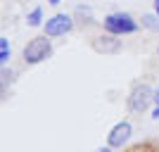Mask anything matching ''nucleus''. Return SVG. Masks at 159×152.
<instances>
[{
  "label": "nucleus",
  "instance_id": "obj_11",
  "mask_svg": "<svg viewBox=\"0 0 159 152\" xmlns=\"http://www.w3.org/2000/svg\"><path fill=\"white\" fill-rule=\"evenodd\" d=\"M154 14L159 17V0H154Z\"/></svg>",
  "mask_w": 159,
  "mask_h": 152
},
{
  "label": "nucleus",
  "instance_id": "obj_5",
  "mask_svg": "<svg viewBox=\"0 0 159 152\" xmlns=\"http://www.w3.org/2000/svg\"><path fill=\"white\" fill-rule=\"evenodd\" d=\"M131 133H133V126L128 121H119L116 126H112V131L107 133V145L109 147H124L131 140Z\"/></svg>",
  "mask_w": 159,
  "mask_h": 152
},
{
  "label": "nucleus",
  "instance_id": "obj_14",
  "mask_svg": "<svg viewBox=\"0 0 159 152\" xmlns=\"http://www.w3.org/2000/svg\"><path fill=\"white\" fill-rule=\"evenodd\" d=\"M48 2H50V5H60L62 0H48Z\"/></svg>",
  "mask_w": 159,
  "mask_h": 152
},
{
  "label": "nucleus",
  "instance_id": "obj_13",
  "mask_svg": "<svg viewBox=\"0 0 159 152\" xmlns=\"http://www.w3.org/2000/svg\"><path fill=\"white\" fill-rule=\"evenodd\" d=\"M154 102H157V105H159V88H157V90H154Z\"/></svg>",
  "mask_w": 159,
  "mask_h": 152
},
{
  "label": "nucleus",
  "instance_id": "obj_4",
  "mask_svg": "<svg viewBox=\"0 0 159 152\" xmlns=\"http://www.w3.org/2000/svg\"><path fill=\"white\" fill-rule=\"evenodd\" d=\"M43 26H45V36L57 38V36H66L74 29V19H71V14L60 12V14H55V17H50Z\"/></svg>",
  "mask_w": 159,
  "mask_h": 152
},
{
  "label": "nucleus",
  "instance_id": "obj_3",
  "mask_svg": "<svg viewBox=\"0 0 159 152\" xmlns=\"http://www.w3.org/2000/svg\"><path fill=\"white\" fill-rule=\"evenodd\" d=\"M154 102V90L147 83H135L131 90V95H128V109L135 114H143L147 109V107Z\"/></svg>",
  "mask_w": 159,
  "mask_h": 152
},
{
  "label": "nucleus",
  "instance_id": "obj_10",
  "mask_svg": "<svg viewBox=\"0 0 159 152\" xmlns=\"http://www.w3.org/2000/svg\"><path fill=\"white\" fill-rule=\"evenodd\" d=\"M152 119H159V105L154 107V112H152Z\"/></svg>",
  "mask_w": 159,
  "mask_h": 152
},
{
  "label": "nucleus",
  "instance_id": "obj_9",
  "mask_svg": "<svg viewBox=\"0 0 159 152\" xmlns=\"http://www.w3.org/2000/svg\"><path fill=\"white\" fill-rule=\"evenodd\" d=\"M143 26H147V29H159L157 17H154V14H145V17H143Z\"/></svg>",
  "mask_w": 159,
  "mask_h": 152
},
{
  "label": "nucleus",
  "instance_id": "obj_6",
  "mask_svg": "<svg viewBox=\"0 0 159 152\" xmlns=\"http://www.w3.org/2000/svg\"><path fill=\"white\" fill-rule=\"evenodd\" d=\"M93 48L98 53H105V55H116L121 50V40L112 33H107V36H98L93 38Z\"/></svg>",
  "mask_w": 159,
  "mask_h": 152
},
{
  "label": "nucleus",
  "instance_id": "obj_12",
  "mask_svg": "<svg viewBox=\"0 0 159 152\" xmlns=\"http://www.w3.org/2000/svg\"><path fill=\"white\" fill-rule=\"evenodd\" d=\"M112 150H114V147H109V145H107V147H100L98 152H112Z\"/></svg>",
  "mask_w": 159,
  "mask_h": 152
},
{
  "label": "nucleus",
  "instance_id": "obj_8",
  "mask_svg": "<svg viewBox=\"0 0 159 152\" xmlns=\"http://www.w3.org/2000/svg\"><path fill=\"white\" fill-rule=\"evenodd\" d=\"M7 60H10V40H7V38H0V64L5 67Z\"/></svg>",
  "mask_w": 159,
  "mask_h": 152
},
{
  "label": "nucleus",
  "instance_id": "obj_7",
  "mask_svg": "<svg viewBox=\"0 0 159 152\" xmlns=\"http://www.w3.org/2000/svg\"><path fill=\"white\" fill-rule=\"evenodd\" d=\"M26 24L29 26H40L43 24V7H33L26 17Z\"/></svg>",
  "mask_w": 159,
  "mask_h": 152
},
{
  "label": "nucleus",
  "instance_id": "obj_2",
  "mask_svg": "<svg viewBox=\"0 0 159 152\" xmlns=\"http://www.w3.org/2000/svg\"><path fill=\"white\" fill-rule=\"evenodd\" d=\"M102 26H105L107 33H112V36H128V33L138 31V21L133 19L128 12H112V14L105 17Z\"/></svg>",
  "mask_w": 159,
  "mask_h": 152
},
{
  "label": "nucleus",
  "instance_id": "obj_1",
  "mask_svg": "<svg viewBox=\"0 0 159 152\" xmlns=\"http://www.w3.org/2000/svg\"><path fill=\"white\" fill-rule=\"evenodd\" d=\"M52 55V43H50V36H36L24 45L21 50V57L26 64H40L43 60H48Z\"/></svg>",
  "mask_w": 159,
  "mask_h": 152
}]
</instances>
